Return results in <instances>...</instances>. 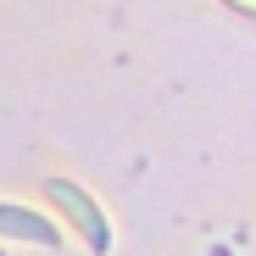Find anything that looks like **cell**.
<instances>
[{
    "mask_svg": "<svg viewBox=\"0 0 256 256\" xmlns=\"http://www.w3.org/2000/svg\"><path fill=\"white\" fill-rule=\"evenodd\" d=\"M45 195L67 212V223L84 234V245H90L95 256H106V250H112V228H106V218H100V206L84 195L78 184H67V178H45Z\"/></svg>",
    "mask_w": 256,
    "mask_h": 256,
    "instance_id": "6da1fadb",
    "label": "cell"
},
{
    "mask_svg": "<svg viewBox=\"0 0 256 256\" xmlns=\"http://www.w3.org/2000/svg\"><path fill=\"white\" fill-rule=\"evenodd\" d=\"M0 234H12V240H34V245H56V240H62L45 218H34L28 206H0Z\"/></svg>",
    "mask_w": 256,
    "mask_h": 256,
    "instance_id": "7a4b0ae2",
    "label": "cell"
},
{
    "mask_svg": "<svg viewBox=\"0 0 256 256\" xmlns=\"http://www.w3.org/2000/svg\"><path fill=\"white\" fill-rule=\"evenodd\" d=\"M228 6H240V12H245V17H256V6H250V0H228Z\"/></svg>",
    "mask_w": 256,
    "mask_h": 256,
    "instance_id": "3957f363",
    "label": "cell"
}]
</instances>
